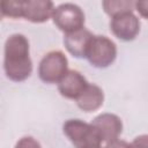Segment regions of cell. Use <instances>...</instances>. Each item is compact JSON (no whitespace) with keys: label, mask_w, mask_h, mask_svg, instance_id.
I'll return each instance as SVG.
<instances>
[{"label":"cell","mask_w":148,"mask_h":148,"mask_svg":"<svg viewBox=\"0 0 148 148\" xmlns=\"http://www.w3.org/2000/svg\"><path fill=\"white\" fill-rule=\"evenodd\" d=\"M3 69L6 76L14 82L27 80L32 72L30 45L22 34H13L5 42Z\"/></svg>","instance_id":"1"},{"label":"cell","mask_w":148,"mask_h":148,"mask_svg":"<svg viewBox=\"0 0 148 148\" xmlns=\"http://www.w3.org/2000/svg\"><path fill=\"white\" fill-rule=\"evenodd\" d=\"M64 134L74 148H96L102 146V140L91 125L81 119H68L62 125Z\"/></svg>","instance_id":"2"},{"label":"cell","mask_w":148,"mask_h":148,"mask_svg":"<svg viewBox=\"0 0 148 148\" xmlns=\"http://www.w3.org/2000/svg\"><path fill=\"white\" fill-rule=\"evenodd\" d=\"M117 58V45L109 37L103 35H94L86 59L96 68L109 67Z\"/></svg>","instance_id":"3"},{"label":"cell","mask_w":148,"mask_h":148,"mask_svg":"<svg viewBox=\"0 0 148 148\" xmlns=\"http://www.w3.org/2000/svg\"><path fill=\"white\" fill-rule=\"evenodd\" d=\"M68 60L61 51H50L38 65L39 79L49 84L59 83L68 72Z\"/></svg>","instance_id":"4"},{"label":"cell","mask_w":148,"mask_h":148,"mask_svg":"<svg viewBox=\"0 0 148 148\" xmlns=\"http://www.w3.org/2000/svg\"><path fill=\"white\" fill-rule=\"evenodd\" d=\"M53 23L65 34L84 28V13L75 3L65 2L56 7L52 15Z\"/></svg>","instance_id":"5"},{"label":"cell","mask_w":148,"mask_h":148,"mask_svg":"<svg viewBox=\"0 0 148 148\" xmlns=\"http://www.w3.org/2000/svg\"><path fill=\"white\" fill-rule=\"evenodd\" d=\"M110 30L121 40H133L140 32V20L133 12L117 14L111 17Z\"/></svg>","instance_id":"6"},{"label":"cell","mask_w":148,"mask_h":148,"mask_svg":"<svg viewBox=\"0 0 148 148\" xmlns=\"http://www.w3.org/2000/svg\"><path fill=\"white\" fill-rule=\"evenodd\" d=\"M91 125L97 131L102 142H110L119 138L123 132V121L114 113H101L95 117Z\"/></svg>","instance_id":"7"},{"label":"cell","mask_w":148,"mask_h":148,"mask_svg":"<svg viewBox=\"0 0 148 148\" xmlns=\"http://www.w3.org/2000/svg\"><path fill=\"white\" fill-rule=\"evenodd\" d=\"M54 5L50 0H22V17L32 23H43L52 17Z\"/></svg>","instance_id":"8"},{"label":"cell","mask_w":148,"mask_h":148,"mask_svg":"<svg viewBox=\"0 0 148 148\" xmlns=\"http://www.w3.org/2000/svg\"><path fill=\"white\" fill-rule=\"evenodd\" d=\"M88 84L89 82L79 71L69 69L64 79L58 83V90L62 97L76 101Z\"/></svg>","instance_id":"9"},{"label":"cell","mask_w":148,"mask_h":148,"mask_svg":"<svg viewBox=\"0 0 148 148\" xmlns=\"http://www.w3.org/2000/svg\"><path fill=\"white\" fill-rule=\"evenodd\" d=\"M92 34L90 30L82 28L80 30L65 34L64 36V45L66 50L75 58H86L87 51L92 38Z\"/></svg>","instance_id":"10"},{"label":"cell","mask_w":148,"mask_h":148,"mask_svg":"<svg viewBox=\"0 0 148 148\" xmlns=\"http://www.w3.org/2000/svg\"><path fill=\"white\" fill-rule=\"evenodd\" d=\"M76 105L84 112H92L98 110L104 102V92L101 87L95 83H89L84 91L75 101Z\"/></svg>","instance_id":"11"},{"label":"cell","mask_w":148,"mask_h":148,"mask_svg":"<svg viewBox=\"0 0 148 148\" xmlns=\"http://www.w3.org/2000/svg\"><path fill=\"white\" fill-rule=\"evenodd\" d=\"M104 12L109 16H114L125 12H133L135 9V2L131 0H105L102 2Z\"/></svg>","instance_id":"12"},{"label":"cell","mask_w":148,"mask_h":148,"mask_svg":"<svg viewBox=\"0 0 148 148\" xmlns=\"http://www.w3.org/2000/svg\"><path fill=\"white\" fill-rule=\"evenodd\" d=\"M1 8V16H7V17H13V18H18L22 17V0L15 1V0H7L2 1L0 3Z\"/></svg>","instance_id":"13"},{"label":"cell","mask_w":148,"mask_h":148,"mask_svg":"<svg viewBox=\"0 0 148 148\" xmlns=\"http://www.w3.org/2000/svg\"><path fill=\"white\" fill-rule=\"evenodd\" d=\"M14 148H42V146L35 138L27 135L18 139Z\"/></svg>","instance_id":"14"},{"label":"cell","mask_w":148,"mask_h":148,"mask_svg":"<svg viewBox=\"0 0 148 148\" xmlns=\"http://www.w3.org/2000/svg\"><path fill=\"white\" fill-rule=\"evenodd\" d=\"M131 145L132 148H148V134L138 135Z\"/></svg>","instance_id":"15"},{"label":"cell","mask_w":148,"mask_h":148,"mask_svg":"<svg viewBox=\"0 0 148 148\" xmlns=\"http://www.w3.org/2000/svg\"><path fill=\"white\" fill-rule=\"evenodd\" d=\"M104 148H132V145L128 143L125 140H120V139H116L113 141H110L105 145Z\"/></svg>","instance_id":"16"},{"label":"cell","mask_w":148,"mask_h":148,"mask_svg":"<svg viewBox=\"0 0 148 148\" xmlns=\"http://www.w3.org/2000/svg\"><path fill=\"white\" fill-rule=\"evenodd\" d=\"M135 10L148 20V1H135Z\"/></svg>","instance_id":"17"},{"label":"cell","mask_w":148,"mask_h":148,"mask_svg":"<svg viewBox=\"0 0 148 148\" xmlns=\"http://www.w3.org/2000/svg\"><path fill=\"white\" fill-rule=\"evenodd\" d=\"M96 148H104V147H102V146H99V147H96Z\"/></svg>","instance_id":"18"}]
</instances>
